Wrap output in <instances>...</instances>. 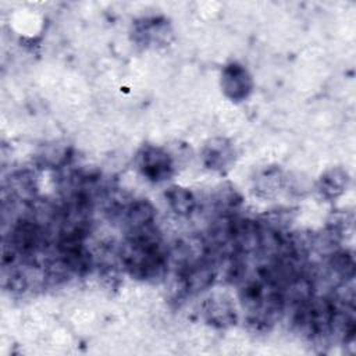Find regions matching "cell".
<instances>
[{
  "label": "cell",
  "instance_id": "obj_1",
  "mask_svg": "<svg viewBox=\"0 0 356 356\" xmlns=\"http://www.w3.org/2000/svg\"><path fill=\"white\" fill-rule=\"evenodd\" d=\"M121 260L132 277L142 280L160 277L167 264L160 239L150 225L131 231L122 246Z\"/></svg>",
  "mask_w": 356,
  "mask_h": 356
},
{
  "label": "cell",
  "instance_id": "obj_2",
  "mask_svg": "<svg viewBox=\"0 0 356 356\" xmlns=\"http://www.w3.org/2000/svg\"><path fill=\"white\" fill-rule=\"evenodd\" d=\"M138 168L150 181H164L172 174V161L165 150L157 146H145L138 154Z\"/></svg>",
  "mask_w": 356,
  "mask_h": 356
},
{
  "label": "cell",
  "instance_id": "obj_3",
  "mask_svg": "<svg viewBox=\"0 0 356 356\" xmlns=\"http://www.w3.org/2000/svg\"><path fill=\"white\" fill-rule=\"evenodd\" d=\"M181 275L185 289L189 293H199L213 285L217 271L211 261L202 259L197 263L184 268Z\"/></svg>",
  "mask_w": 356,
  "mask_h": 356
},
{
  "label": "cell",
  "instance_id": "obj_4",
  "mask_svg": "<svg viewBox=\"0 0 356 356\" xmlns=\"http://www.w3.org/2000/svg\"><path fill=\"white\" fill-rule=\"evenodd\" d=\"M222 88L232 100L245 99L252 90V79L248 71L239 64H231L224 68Z\"/></svg>",
  "mask_w": 356,
  "mask_h": 356
},
{
  "label": "cell",
  "instance_id": "obj_5",
  "mask_svg": "<svg viewBox=\"0 0 356 356\" xmlns=\"http://www.w3.org/2000/svg\"><path fill=\"white\" fill-rule=\"evenodd\" d=\"M204 314L207 321L217 327H228L236 323L235 309L225 299H207Z\"/></svg>",
  "mask_w": 356,
  "mask_h": 356
},
{
  "label": "cell",
  "instance_id": "obj_6",
  "mask_svg": "<svg viewBox=\"0 0 356 356\" xmlns=\"http://www.w3.org/2000/svg\"><path fill=\"white\" fill-rule=\"evenodd\" d=\"M124 218L131 231L149 227L152 225V221L154 218V209L146 200H136L125 209Z\"/></svg>",
  "mask_w": 356,
  "mask_h": 356
},
{
  "label": "cell",
  "instance_id": "obj_7",
  "mask_svg": "<svg viewBox=\"0 0 356 356\" xmlns=\"http://www.w3.org/2000/svg\"><path fill=\"white\" fill-rule=\"evenodd\" d=\"M167 202L170 207L179 216H189L196 207V199L189 189L174 185L170 186L165 192Z\"/></svg>",
  "mask_w": 356,
  "mask_h": 356
},
{
  "label": "cell",
  "instance_id": "obj_8",
  "mask_svg": "<svg viewBox=\"0 0 356 356\" xmlns=\"http://www.w3.org/2000/svg\"><path fill=\"white\" fill-rule=\"evenodd\" d=\"M204 160L206 164L210 168L214 170H222L224 167L228 165V163L232 160V149L231 146L222 140L217 139L213 140L207 145L206 152H204Z\"/></svg>",
  "mask_w": 356,
  "mask_h": 356
},
{
  "label": "cell",
  "instance_id": "obj_9",
  "mask_svg": "<svg viewBox=\"0 0 356 356\" xmlns=\"http://www.w3.org/2000/svg\"><path fill=\"white\" fill-rule=\"evenodd\" d=\"M348 182H349V177L346 171L341 168H334L321 177L320 191L327 197H335L343 193V191H346Z\"/></svg>",
  "mask_w": 356,
  "mask_h": 356
},
{
  "label": "cell",
  "instance_id": "obj_10",
  "mask_svg": "<svg viewBox=\"0 0 356 356\" xmlns=\"http://www.w3.org/2000/svg\"><path fill=\"white\" fill-rule=\"evenodd\" d=\"M328 267L334 275H337L338 280L342 282H346L348 280L353 278L355 274V260L353 256L345 250L335 252L331 254Z\"/></svg>",
  "mask_w": 356,
  "mask_h": 356
}]
</instances>
